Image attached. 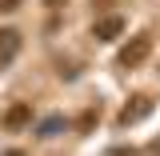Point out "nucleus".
I'll use <instances>...</instances> for the list:
<instances>
[{
	"label": "nucleus",
	"mask_w": 160,
	"mask_h": 156,
	"mask_svg": "<svg viewBox=\"0 0 160 156\" xmlns=\"http://www.w3.org/2000/svg\"><path fill=\"white\" fill-rule=\"evenodd\" d=\"M148 52H152V36H148V32H136V36L120 48L116 64H120V68H140V64L148 60Z\"/></svg>",
	"instance_id": "obj_1"
},
{
	"label": "nucleus",
	"mask_w": 160,
	"mask_h": 156,
	"mask_svg": "<svg viewBox=\"0 0 160 156\" xmlns=\"http://www.w3.org/2000/svg\"><path fill=\"white\" fill-rule=\"evenodd\" d=\"M28 124H32V104H28V100L8 104V108H4V116H0V128H4V132H24Z\"/></svg>",
	"instance_id": "obj_2"
},
{
	"label": "nucleus",
	"mask_w": 160,
	"mask_h": 156,
	"mask_svg": "<svg viewBox=\"0 0 160 156\" xmlns=\"http://www.w3.org/2000/svg\"><path fill=\"white\" fill-rule=\"evenodd\" d=\"M120 32H124V16H100V20H92V36L96 40H116Z\"/></svg>",
	"instance_id": "obj_3"
},
{
	"label": "nucleus",
	"mask_w": 160,
	"mask_h": 156,
	"mask_svg": "<svg viewBox=\"0 0 160 156\" xmlns=\"http://www.w3.org/2000/svg\"><path fill=\"white\" fill-rule=\"evenodd\" d=\"M148 112H152V100H148V96H132V104H124L116 120H120V124H136V120H144Z\"/></svg>",
	"instance_id": "obj_4"
},
{
	"label": "nucleus",
	"mask_w": 160,
	"mask_h": 156,
	"mask_svg": "<svg viewBox=\"0 0 160 156\" xmlns=\"http://www.w3.org/2000/svg\"><path fill=\"white\" fill-rule=\"evenodd\" d=\"M16 52H20V32L16 28H0V64L16 60Z\"/></svg>",
	"instance_id": "obj_5"
},
{
	"label": "nucleus",
	"mask_w": 160,
	"mask_h": 156,
	"mask_svg": "<svg viewBox=\"0 0 160 156\" xmlns=\"http://www.w3.org/2000/svg\"><path fill=\"white\" fill-rule=\"evenodd\" d=\"M64 128H68V120H64V116H44V120H40V128H36V136L52 140V136H60Z\"/></svg>",
	"instance_id": "obj_6"
},
{
	"label": "nucleus",
	"mask_w": 160,
	"mask_h": 156,
	"mask_svg": "<svg viewBox=\"0 0 160 156\" xmlns=\"http://www.w3.org/2000/svg\"><path fill=\"white\" fill-rule=\"evenodd\" d=\"M12 8H20V0H0V12H12Z\"/></svg>",
	"instance_id": "obj_7"
},
{
	"label": "nucleus",
	"mask_w": 160,
	"mask_h": 156,
	"mask_svg": "<svg viewBox=\"0 0 160 156\" xmlns=\"http://www.w3.org/2000/svg\"><path fill=\"white\" fill-rule=\"evenodd\" d=\"M44 4H48V8H64L68 0H44Z\"/></svg>",
	"instance_id": "obj_8"
},
{
	"label": "nucleus",
	"mask_w": 160,
	"mask_h": 156,
	"mask_svg": "<svg viewBox=\"0 0 160 156\" xmlns=\"http://www.w3.org/2000/svg\"><path fill=\"white\" fill-rule=\"evenodd\" d=\"M4 156H24V152H4Z\"/></svg>",
	"instance_id": "obj_9"
},
{
	"label": "nucleus",
	"mask_w": 160,
	"mask_h": 156,
	"mask_svg": "<svg viewBox=\"0 0 160 156\" xmlns=\"http://www.w3.org/2000/svg\"><path fill=\"white\" fill-rule=\"evenodd\" d=\"M156 152H160V140H156Z\"/></svg>",
	"instance_id": "obj_10"
}]
</instances>
